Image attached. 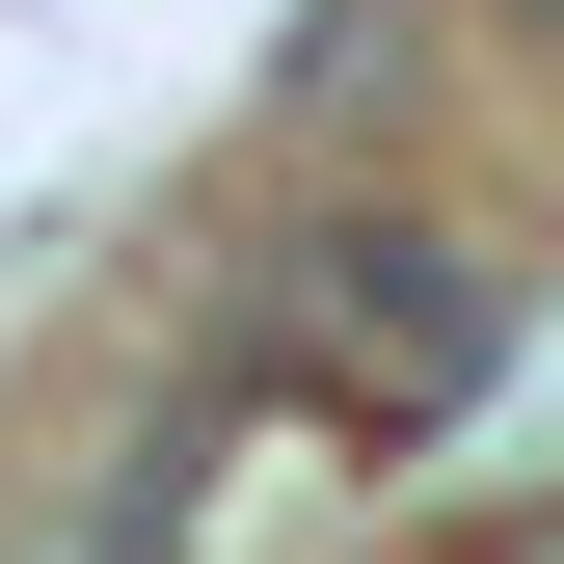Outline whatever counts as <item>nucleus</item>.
I'll list each match as a JSON object with an SVG mask.
<instances>
[{
  "label": "nucleus",
  "mask_w": 564,
  "mask_h": 564,
  "mask_svg": "<svg viewBox=\"0 0 564 564\" xmlns=\"http://www.w3.org/2000/svg\"><path fill=\"white\" fill-rule=\"evenodd\" d=\"M242 349H269L296 403H349V431H457V403H484V349H511V296H484L431 216H323V242L242 296Z\"/></svg>",
  "instance_id": "obj_1"
},
{
  "label": "nucleus",
  "mask_w": 564,
  "mask_h": 564,
  "mask_svg": "<svg viewBox=\"0 0 564 564\" xmlns=\"http://www.w3.org/2000/svg\"><path fill=\"white\" fill-rule=\"evenodd\" d=\"M403 82H431V0H323V28H296V134L403 108Z\"/></svg>",
  "instance_id": "obj_2"
},
{
  "label": "nucleus",
  "mask_w": 564,
  "mask_h": 564,
  "mask_svg": "<svg viewBox=\"0 0 564 564\" xmlns=\"http://www.w3.org/2000/svg\"><path fill=\"white\" fill-rule=\"evenodd\" d=\"M484 28H511V54H564V0H484Z\"/></svg>",
  "instance_id": "obj_3"
},
{
  "label": "nucleus",
  "mask_w": 564,
  "mask_h": 564,
  "mask_svg": "<svg viewBox=\"0 0 564 564\" xmlns=\"http://www.w3.org/2000/svg\"><path fill=\"white\" fill-rule=\"evenodd\" d=\"M511 564H564V511H538V538H511Z\"/></svg>",
  "instance_id": "obj_4"
}]
</instances>
